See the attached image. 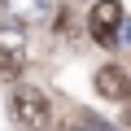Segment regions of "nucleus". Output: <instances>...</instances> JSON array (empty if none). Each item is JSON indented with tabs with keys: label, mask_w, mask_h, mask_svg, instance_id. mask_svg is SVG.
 Segmentation results:
<instances>
[{
	"label": "nucleus",
	"mask_w": 131,
	"mask_h": 131,
	"mask_svg": "<svg viewBox=\"0 0 131 131\" xmlns=\"http://www.w3.org/2000/svg\"><path fill=\"white\" fill-rule=\"evenodd\" d=\"M122 26H127V18H122V5H118V0H101V5H92L88 31H92V39H96L101 48L122 44Z\"/></svg>",
	"instance_id": "f03ea898"
},
{
	"label": "nucleus",
	"mask_w": 131,
	"mask_h": 131,
	"mask_svg": "<svg viewBox=\"0 0 131 131\" xmlns=\"http://www.w3.org/2000/svg\"><path fill=\"white\" fill-rule=\"evenodd\" d=\"M96 92L105 101H131V74L122 66H101L96 70Z\"/></svg>",
	"instance_id": "7ed1b4c3"
},
{
	"label": "nucleus",
	"mask_w": 131,
	"mask_h": 131,
	"mask_svg": "<svg viewBox=\"0 0 131 131\" xmlns=\"http://www.w3.org/2000/svg\"><path fill=\"white\" fill-rule=\"evenodd\" d=\"M83 122V131H114V127H101V122H92V118H79ZM66 131H70V127H66Z\"/></svg>",
	"instance_id": "39448f33"
},
{
	"label": "nucleus",
	"mask_w": 131,
	"mask_h": 131,
	"mask_svg": "<svg viewBox=\"0 0 131 131\" xmlns=\"http://www.w3.org/2000/svg\"><path fill=\"white\" fill-rule=\"evenodd\" d=\"M22 74V39L18 31H5V61H0V79L5 83H18Z\"/></svg>",
	"instance_id": "20e7f679"
},
{
	"label": "nucleus",
	"mask_w": 131,
	"mask_h": 131,
	"mask_svg": "<svg viewBox=\"0 0 131 131\" xmlns=\"http://www.w3.org/2000/svg\"><path fill=\"white\" fill-rule=\"evenodd\" d=\"M9 118H13L18 127H26V131L44 127V122L52 118L48 92H39L35 83H13V92H9Z\"/></svg>",
	"instance_id": "f257e3e1"
},
{
	"label": "nucleus",
	"mask_w": 131,
	"mask_h": 131,
	"mask_svg": "<svg viewBox=\"0 0 131 131\" xmlns=\"http://www.w3.org/2000/svg\"><path fill=\"white\" fill-rule=\"evenodd\" d=\"M122 39H131V22H127V26H122Z\"/></svg>",
	"instance_id": "423d86ee"
}]
</instances>
